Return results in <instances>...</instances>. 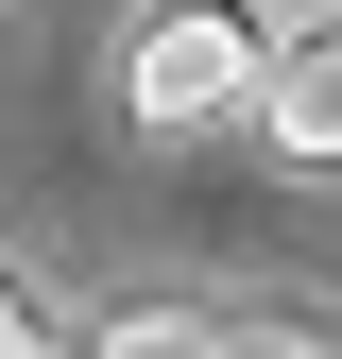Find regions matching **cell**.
Here are the masks:
<instances>
[{
    "label": "cell",
    "instance_id": "5",
    "mask_svg": "<svg viewBox=\"0 0 342 359\" xmlns=\"http://www.w3.org/2000/svg\"><path fill=\"white\" fill-rule=\"evenodd\" d=\"M18 325H34V291H18V274H0V342H18Z\"/></svg>",
    "mask_w": 342,
    "mask_h": 359
},
{
    "label": "cell",
    "instance_id": "2",
    "mask_svg": "<svg viewBox=\"0 0 342 359\" xmlns=\"http://www.w3.org/2000/svg\"><path fill=\"white\" fill-rule=\"evenodd\" d=\"M256 137H274L291 171H342V0L256 18Z\"/></svg>",
    "mask_w": 342,
    "mask_h": 359
},
{
    "label": "cell",
    "instance_id": "4",
    "mask_svg": "<svg viewBox=\"0 0 342 359\" xmlns=\"http://www.w3.org/2000/svg\"><path fill=\"white\" fill-rule=\"evenodd\" d=\"M223 359H325V342H240V325H223Z\"/></svg>",
    "mask_w": 342,
    "mask_h": 359
},
{
    "label": "cell",
    "instance_id": "3",
    "mask_svg": "<svg viewBox=\"0 0 342 359\" xmlns=\"http://www.w3.org/2000/svg\"><path fill=\"white\" fill-rule=\"evenodd\" d=\"M86 359H223V325H205V308H137V325H103Z\"/></svg>",
    "mask_w": 342,
    "mask_h": 359
},
{
    "label": "cell",
    "instance_id": "1",
    "mask_svg": "<svg viewBox=\"0 0 342 359\" xmlns=\"http://www.w3.org/2000/svg\"><path fill=\"white\" fill-rule=\"evenodd\" d=\"M120 120L137 137H223V120H256V18L240 0H154L120 34Z\"/></svg>",
    "mask_w": 342,
    "mask_h": 359
}]
</instances>
